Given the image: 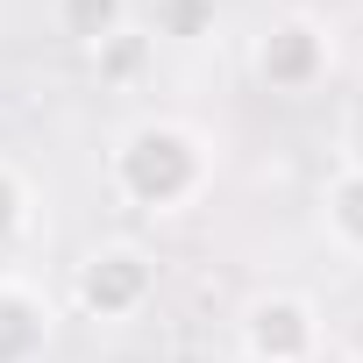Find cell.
<instances>
[{"label": "cell", "instance_id": "9c48e42d", "mask_svg": "<svg viewBox=\"0 0 363 363\" xmlns=\"http://www.w3.org/2000/svg\"><path fill=\"white\" fill-rule=\"evenodd\" d=\"M207 22H214V0H164V8H157L164 36H200Z\"/></svg>", "mask_w": 363, "mask_h": 363}, {"label": "cell", "instance_id": "6da1fadb", "mask_svg": "<svg viewBox=\"0 0 363 363\" xmlns=\"http://www.w3.org/2000/svg\"><path fill=\"white\" fill-rule=\"evenodd\" d=\"M114 186L143 214H178L186 200L207 193V150L178 121H135L114 143Z\"/></svg>", "mask_w": 363, "mask_h": 363}, {"label": "cell", "instance_id": "8fae6325", "mask_svg": "<svg viewBox=\"0 0 363 363\" xmlns=\"http://www.w3.org/2000/svg\"><path fill=\"white\" fill-rule=\"evenodd\" d=\"M349 356H356V363H363V313H356V320H349Z\"/></svg>", "mask_w": 363, "mask_h": 363}, {"label": "cell", "instance_id": "5b68a950", "mask_svg": "<svg viewBox=\"0 0 363 363\" xmlns=\"http://www.w3.org/2000/svg\"><path fill=\"white\" fill-rule=\"evenodd\" d=\"M50 349V306L22 278H0V363H36Z\"/></svg>", "mask_w": 363, "mask_h": 363}, {"label": "cell", "instance_id": "8992f818", "mask_svg": "<svg viewBox=\"0 0 363 363\" xmlns=\"http://www.w3.org/2000/svg\"><path fill=\"white\" fill-rule=\"evenodd\" d=\"M50 15H57V36L100 50L107 36L128 29V0H50Z\"/></svg>", "mask_w": 363, "mask_h": 363}, {"label": "cell", "instance_id": "7a4b0ae2", "mask_svg": "<svg viewBox=\"0 0 363 363\" xmlns=\"http://www.w3.org/2000/svg\"><path fill=\"white\" fill-rule=\"evenodd\" d=\"M150 292H157V264L135 242H100L79 264V306L93 320H128V313L150 306Z\"/></svg>", "mask_w": 363, "mask_h": 363}, {"label": "cell", "instance_id": "3957f363", "mask_svg": "<svg viewBox=\"0 0 363 363\" xmlns=\"http://www.w3.org/2000/svg\"><path fill=\"white\" fill-rule=\"evenodd\" d=\"M328 29L320 22H306V15H292V22H278L264 43H257V79L271 86V93H313L320 79H328Z\"/></svg>", "mask_w": 363, "mask_h": 363}, {"label": "cell", "instance_id": "277c9868", "mask_svg": "<svg viewBox=\"0 0 363 363\" xmlns=\"http://www.w3.org/2000/svg\"><path fill=\"white\" fill-rule=\"evenodd\" d=\"M313 342H320V320L299 292H271L242 313V349L264 356V363H306Z\"/></svg>", "mask_w": 363, "mask_h": 363}, {"label": "cell", "instance_id": "7c38bea8", "mask_svg": "<svg viewBox=\"0 0 363 363\" xmlns=\"http://www.w3.org/2000/svg\"><path fill=\"white\" fill-rule=\"evenodd\" d=\"M228 363H264V356H250V349H242V356H228Z\"/></svg>", "mask_w": 363, "mask_h": 363}, {"label": "cell", "instance_id": "ba28073f", "mask_svg": "<svg viewBox=\"0 0 363 363\" xmlns=\"http://www.w3.org/2000/svg\"><path fill=\"white\" fill-rule=\"evenodd\" d=\"M22 228H29V178L0 157V242H15Z\"/></svg>", "mask_w": 363, "mask_h": 363}, {"label": "cell", "instance_id": "52a82bcc", "mask_svg": "<svg viewBox=\"0 0 363 363\" xmlns=\"http://www.w3.org/2000/svg\"><path fill=\"white\" fill-rule=\"evenodd\" d=\"M328 228L342 250H363V171H342L328 186Z\"/></svg>", "mask_w": 363, "mask_h": 363}, {"label": "cell", "instance_id": "30bf717a", "mask_svg": "<svg viewBox=\"0 0 363 363\" xmlns=\"http://www.w3.org/2000/svg\"><path fill=\"white\" fill-rule=\"evenodd\" d=\"M143 50H150V43L121 29V36H107V43H100V72H107V79H135V72H143Z\"/></svg>", "mask_w": 363, "mask_h": 363}]
</instances>
